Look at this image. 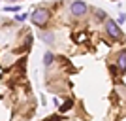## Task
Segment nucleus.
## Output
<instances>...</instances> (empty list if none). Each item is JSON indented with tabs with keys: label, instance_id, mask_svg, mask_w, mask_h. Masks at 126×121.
Instances as JSON below:
<instances>
[{
	"label": "nucleus",
	"instance_id": "nucleus-6",
	"mask_svg": "<svg viewBox=\"0 0 126 121\" xmlns=\"http://www.w3.org/2000/svg\"><path fill=\"white\" fill-rule=\"evenodd\" d=\"M94 15H96V19L100 21V19H105V11L104 10H94Z\"/></svg>",
	"mask_w": 126,
	"mask_h": 121
},
{
	"label": "nucleus",
	"instance_id": "nucleus-9",
	"mask_svg": "<svg viewBox=\"0 0 126 121\" xmlns=\"http://www.w3.org/2000/svg\"><path fill=\"white\" fill-rule=\"evenodd\" d=\"M15 19H17V21H25V19H26V15H25V13H23V15H17Z\"/></svg>",
	"mask_w": 126,
	"mask_h": 121
},
{
	"label": "nucleus",
	"instance_id": "nucleus-4",
	"mask_svg": "<svg viewBox=\"0 0 126 121\" xmlns=\"http://www.w3.org/2000/svg\"><path fill=\"white\" fill-rule=\"evenodd\" d=\"M117 66L121 72H126V51H121L119 57H117Z\"/></svg>",
	"mask_w": 126,
	"mask_h": 121
},
{
	"label": "nucleus",
	"instance_id": "nucleus-2",
	"mask_svg": "<svg viewBox=\"0 0 126 121\" xmlns=\"http://www.w3.org/2000/svg\"><path fill=\"white\" fill-rule=\"evenodd\" d=\"M105 30H107V34H109L113 40H121L122 38V30L119 28V25H117L115 21H111V19L105 21Z\"/></svg>",
	"mask_w": 126,
	"mask_h": 121
},
{
	"label": "nucleus",
	"instance_id": "nucleus-3",
	"mask_svg": "<svg viewBox=\"0 0 126 121\" xmlns=\"http://www.w3.org/2000/svg\"><path fill=\"white\" fill-rule=\"evenodd\" d=\"M85 11H87V4L85 2H79V0L72 2V15L81 17V15H85Z\"/></svg>",
	"mask_w": 126,
	"mask_h": 121
},
{
	"label": "nucleus",
	"instance_id": "nucleus-5",
	"mask_svg": "<svg viewBox=\"0 0 126 121\" xmlns=\"http://www.w3.org/2000/svg\"><path fill=\"white\" fill-rule=\"evenodd\" d=\"M53 59H55V57H53V53H51V51H47V53H45V57H43V63L49 66V64L53 63Z\"/></svg>",
	"mask_w": 126,
	"mask_h": 121
},
{
	"label": "nucleus",
	"instance_id": "nucleus-8",
	"mask_svg": "<svg viewBox=\"0 0 126 121\" xmlns=\"http://www.w3.org/2000/svg\"><path fill=\"white\" fill-rule=\"evenodd\" d=\"M74 38H75V42H83L87 36H85V34H74Z\"/></svg>",
	"mask_w": 126,
	"mask_h": 121
},
{
	"label": "nucleus",
	"instance_id": "nucleus-1",
	"mask_svg": "<svg viewBox=\"0 0 126 121\" xmlns=\"http://www.w3.org/2000/svg\"><path fill=\"white\" fill-rule=\"evenodd\" d=\"M49 17H51L49 10H45V8H38V10L32 11L30 19H32V23H34V25H38V26H45V25H47V21H49Z\"/></svg>",
	"mask_w": 126,
	"mask_h": 121
},
{
	"label": "nucleus",
	"instance_id": "nucleus-7",
	"mask_svg": "<svg viewBox=\"0 0 126 121\" xmlns=\"http://www.w3.org/2000/svg\"><path fill=\"white\" fill-rule=\"evenodd\" d=\"M72 108V100H66L62 106H60V112H66V110H70Z\"/></svg>",
	"mask_w": 126,
	"mask_h": 121
},
{
	"label": "nucleus",
	"instance_id": "nucleus-10",
	"mask_svg": "<svg viewBox=\"0 0 126 121\" xmlns=\"http://www.w3.org/2000/svg\"><path fill=\"white\" fill-rule=\"evenodd\" d=\"M126 21V15H119V23H124Z\"/></svg>",
	"mask_w": 126,
	"mask_h": 121
}]
</instances>
